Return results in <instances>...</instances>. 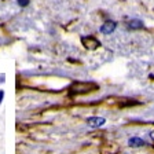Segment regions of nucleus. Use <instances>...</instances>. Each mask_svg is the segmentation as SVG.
Listing matches in <instances>:
<instances>
[{"instance_id":"1","label":"nucleus","mask_w":154,"mask_h":154,"mask_svg":"<svg viewBox=\"0 0 154 154\" xmlns=\"http://www.w3.org/2000/svg\"><path fill=\"white\" fill-rule=\"evenodd\" d=\"M96 88H98V85L94 83H74L70 87V91L73 94H87L96 90Z\"/></svg>"},{"instance_id":"5","label":"nucleus","mask_w":154,"mask_h":154,"mask_svg":"<svg viewBox=\"0 0 154 154\" xmlns=\"http://www.w3.org/2000/svg\"><path fill=\"white\" fill-rule=\"evenodd\" d=\"M128 144L129 146H132V147H142V146H144V140L140 138H138V136H134V138H131L128 140Z\"/></svg>"},{"instance_id":"2","label":"nucleus","mask_w":154,"mask_h":154,"mask_svg":"<svg viewBox=\"0 0 154 154\" xmlns=\"http://www.w3.org/2000/svg\"><path fill=\"white\" fill-rule=\"evenodd\" d=\"M81 42H83L84 47L87 50H96L98 47H100V43L98 38L92 37V36H88V37H83L81 38Z\"/></svg>"},{"instance_id":"6","label":"nucleus","mask_w":154,"mask_h":154,"mask_svg":"<svg viewBox=\"0 0 154 154\" xmlns=\"http://www.w3.org/2000/svg\"><path fill=\"white\" fill-rule=\"evenodd\" d=\"M142 26H143V22L139 21V19H132L131 22H129V28H132V29H140Z\"/></svg>"},{"instance_id":"4","label":"nucleus","mask_w":154,"mask_h":154,"mask_svg":"<svg viewBox=\"0 0 154 154\" xmlns=\"http://www.w3.org/2000/svg\"><path fill=\"white\" fill-rule=\"evenodd\" d=\"M87 122L92 128H98V127H102L105 124V119L103 117H90V119L87 120Z\"/></svg>"},{"instance_id":"9","label":"nucleus","mask_w":154,"mask_h":154,"mask_svg":"<svg viewBox=\"0 0 154 154\" xmlns=\"http://www.w3.org/2000/svg\"><path fill=\"white\" fill-rule=\"evenodd\" d=\"M150 138H151V140H153V143H154V131L150 134Z\"/></svg>"},{"instance_id":"8","label":"nucleus","mask_w":154,"mask_h":154,"mask_svg":"<svg viewBox=\"0 0 154 154\" xmlns=\"http://www.w3.org/2000/svg\"><path fill=\"white\" fill-rule=\"evenodd\" d=\"M3 96H4V91L0 90V103H2V100H3Z\"/></svg>"},{"instance_id":"3","label":"nucleus","mask_w":154,"mask_h":154,"mask_svg":"<svg viewBox=\"0 0 154 154\" xmlns=\"http://www.w3.org/2000/svg\"><path fill=\"white\" fill-rule=\"evenodd\" d=\"M114 29H116V22H113V21H106V22L100 26V32H102L103 35H110Z\"/></svg>"},{"instance_id":"7","label":"nucleus","mask_w":154,"mask_h":154,"mask_svg":"<svg viewBox=\"0 0 154 154\" xmlns=\"http://www.w3.org/2000/svg\"><path fill=\"white\" fill-rule=\"evenodd\" d=\"M18 4L19 6H22V7H25V6L29 4V0H18Z\"/></svg>"}]
</instances>
